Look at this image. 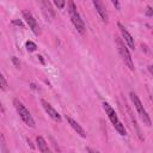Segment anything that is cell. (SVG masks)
Listing matches in <instances>:
<instances>
[{"label":"cell","mask_w":153,"mask_h":153,"mask_svg":"<svg viewBox=\"0 0 153 153\" xmlns=\"http://www.w3.org/2000/svg\"><path fill=\"white\" fill-rule=\"evenodd\" d=\"M117 26H118V29H120V32H121V36H122L123 41L128 44V47H129L130 49H135V42H134L133 36L128 32V30H127L121 23H117Z\"/></svg>","instance_id":"cell-7"},{"label":"cell","mask_w":153,"mask_h":153,"mask_svg":"<svg viewBox=\"0 0 153 153\" xmlns=\"http://www.w3.org/2000/svg\"><path fill=\"white\" fill-rule=\"evenodd\" d=\"M13 24H14V25H18V26H22V27L24 26L23 23H22V20H13Z\"/></svg>","instance_id":"cell-21"},{"label":"cell","mask_w":153,"mask_h":153,"mask_svg":"<svg viewBox=\"0 0 153 153\" xmlns=\"http://www.w3.org/2000/svg\"><path fill=\"white\" fill-rule=\"evenodd\" d=\"M111 2H112V5L115 6L116 10H120V2H118V0H111Z\"/></svg>","instance_id":"cell-20"},{"label":"cell","mask_w":153,"mask_h":153,"mask_svg":"<svg viewBox=\"0 0 153 153\" xmlns=\"http://www.w3.org/2000/svg\"><path fill=\"white\" fill-rule=\"evenodd\" d=\"M0 111H1V112H5V109H4V106H2L1 100H0Z\"/></svg>","instance_id":"cell-22"},{"label":"cell","mask_w":153,"mask_h":153,"mask_svg":"<svg viewBox=\"0 0 153 153\" xmlns=\"http://www.w3.org/2000/svg\"><path fill=\"white\" fill-rule=\"evenodd\" d=\"M67 121H68V123H69V126L76 131V134H79L81 137H86V133H85V130H84V128L75 121V120H73L72 117H69V116H67Z\"/></svg>","instance_id":"cell-9"},{"label":"cell","mask_w":153,"mask_h":153,"mask_svg":"<svg viewBox=\"0 0 153 153\" xmlns=\"http://www.w3.org/2000/svg\"><path fill=\"white\" fill-rule=\"evenodd\" d=\"M12 62H13V65H14L17 68H19V67H20V62H19V60H18L16 56H13V57H12Z\"/></svg>","instance_id":"cell-17"},{"label":"cell","mask_w":153,"mask_h":153,"mask_svg":"<svg viewBox=\"0 0 153 153\" xmlns=\"http://www.w3.org/2000/svg\"><path fill=\"white\" fill-rule=\"evenodd\" d=\"M13 104H14V108H16V110H17L19 117L22 118V121H23L27 127L35 128V127H36V124H35V120L32 118L30 111L25 108V105H24L19 99H17V98L13 100Z\"/></svg>","instance_id":"cell-3"},{"label":"cell","mask_w":153,"mask_h":153,"mask_svg":"<svg viewBox=\"0 0 153 153\" xmlns=\"http://www.w3.org/2000/svg\"><path fill=\"white\" fill-rule=\"evenodd\" d=\"M37 57H38V59H39V61H41V62H42V63H44V60H43V56H42V55H38V56H37Z\"/></svg>","instance_id":"cell-23"},{"label":"cell","mask_w":153,"mask_h":153,"mask_svg":"<svg viewBox=\"0 0 153 153\" xmlns=\"http://www.w3.org/2000/svg\"><path fill=\"white\" fill-rule=\"evenodd\" d=\"M25 47H26L27 51H35V50L37 49V45H36V43H33L32 41H27V42L25 43Z\"/></svg>","instance_id":"cell-14"},{"label":"cell","mask_w":153,"mask_h":153,"mask_svg":"<svg viewBox=\"0 0 153 153\" xmlns=\"http://www.w3.org/2000/svg\"><path fill=\"white\" fill-rule=\"evenodd\" d=\"M103 108H104V110H105V112H106V115H108L109 120L111 121V123H112V124H115V123L118 121V117H117V115H116L115 110L111 108V105H110L109 103H103Z\"/></svg>","instance_id":"cell-10"},{"label":"cell","mask_w":153,"mask_h":153,"mask_svg":"<svg viewBox=\"0 0 153 153\" xmlns=\"http://www.w3.org/2000/svg\"><path fill=\"white\" fill-rule=\"evenodd\" d=\"M7 81H6V79L4 78V75L0 73V88L1 90H4V91H6L7 90Z\"/></svg>","instance_id":"cell-15"},{"label":"cell","mask_w":153,"mask_h":153,"mask_svg":"<svg viewBox=\"0 0 153 153\" xmlns=\"http://www.w3.org/2000/svg\"><path fill=\"white\" fill-rule=\"evenodd\" d=\"M114 127H115V129H116V131L120 134V135H122V136H124L126 134H127V131H126V129H124V126L120 122V121H117L115 124H114Z\"/></svg>","instance_id":"cell-13"},{"label":"cell","mask_w":153,"mask_h":153,"mask_svg":"<svg viewBox=\"0 0 153 153\" xmlns=\"http://www.w3.org/2000/svg\"><path fill=\"white\" fill-rule=\"evenodd\" d=\"M42 8H43V12H44V14L49 18V17H54V11H53V8H51V6H50V4L47 1V0H42Z\"/></svg>","instance_id":"cell-12"},{"label":"cell","mask_w":153,"mask_h":153,"mask_svg":"<svg viewBox=\"0 0 153 153\" xmlns=\"http://www.w3.org/2000/svg\"><path fill=\"white\" fill-rule=\"evenodd\" d=\"M68 14H69L71 22H72V24L74 25V27L76 29V31H78L80 35H84V33L86 32L85 23H84V20L81 19V16H80V13L78 12L76 6H75V4L73 2V0H68Z\"/></svg>","instance_id":"cell-1"},{"label":"cell","mask_w":153,"mask_h":153,"mask_svg":"<svg viewBox=\"0 0 153 153\" xmlns=\"http://www.w3.org/2000/svg\"><path fill=\"white\" fill-rule=\"evenodd\" d=\"M41 104H42V106H43V109L45 110V112L54 120V121H56V122H61V115L47 102V100H44V99H42L41 100Z\"/></svg>","instance_id":"cell-8"},{"label":"cell","mask_w":153,"mask_h":153,"mask_svg":"<svg viewBox=\"0 0 153 153\" xmlns=\"http://www.w3.org/2000/svg\"><path fill=\"white\" fill-rule=\"evenodd\" d=\"M152 14H153V10H152V7H151V6H148V7H147V10H146V16L152 17Z\"/></svg>","instance_id":"cell-19"},{"label":"cell","mask_w":153,"mask_h":153,"mask_svg":"<svg viewBox=\"0 0 153 153\" xmlns=\"http://www.w3.org/2000/svg\"><path fill=\"white\" fill-rule=\"evenodd\" d=\"M0 140H1V145H2V151L4 152H7V148H6V143H5V140H4V136L0 134Z\"/></svg>","instance_id":"cell-18"},{"label":"cell","mask_w":153,"mask_h":153,"mask_svg":"<svg viewBox=\"0 0 153 153\" xmlns=\"http://www.w3.org/2000/svg\"><path fill=\"white\" fill-rule=\"evenodd\" d=\"M53 2L55 4V6L59 8V10H62L66 5V0H53Z\"/></svg>","instance_id":"cell-16"},{"label":"cell","mask_w":153,"mask_h":153,"mask_svg":"<svg viewBox=\"0 0 153 153\" xmlns=\"http://www.w3.org/2000/svg\"><path fill=\"white\" fill-rule=\"evenodd\" d=\"M36 143H37V147L38 149L42 152V153H49V147H48V143L47 141L42 137V136H36Z\"/></svg>","instance_id":"cell-11"},{"label":"cell","mask_w":153,"mask_h":153,"mask_svg":"<svg viewBox=\"0 0 153 153\" xmlns=\"http://www.w3.org/2000/svg\"><path fill=\"white\" fill-rule=\"evenodd\" d=\"M130 99H131V102H133V104H134V106H135V109H136L139 116L141 117L142 122H143L146 126L149 127V126H151V118H149V115H148L147 111L145 110V108H143L141 100L139 99L137 94L134 93V92H130Z\"/></svg>","instance_id":"cell-4"},{"label":"cell","mask_w":153,"mask_h":153,"mask_svg":"<svg viewBox=\"0 0 153 153\" xmlns=\"http://www.w3.org/2000/svg\"><path fill=\"white\" fill-rule=\"evenodd\" d=\"M115 42H116V45H117V49H118V53H120V55H121L122 61L124 62V65H126L130 71H134L135 67H134V63H133V59H131V56H130V53H129L127 45L124 44V41H123L121 37L116 36V37H115Z\"/></svg>","instance_id":"cell-2"},{"label":"cell","mask_w":153,"mask_h":153,"mask_svg":"<svg viewBox=\"0 0 153 153\" xmlns=\"http://www.w3.org/2000/svg\"><path fill=\"white\" fill-rule=\"evenodd\" d=\"M92 1H93V5H94V8H96L97 13L102 18V20L106 24L108 20H109V14H108V11H106V7H105L103 0H92Z\"/></svg>","instance_id":"cell-6"},{"label":"cell","mask_w":153,"mask_h":153,"mask_svg":"<svg viewBox=\"0 0 153 153\" xmlns=\"http://www.w3.org/2000/svg\"><path fill=\"white\" fill-rule=\"evenodd\" d=\"M148 71H149V73H151V74L153 73V71H152V66H148Z\"/></svg>","instance_id":"cell-24"},{"label":"cell","mask_w":153,"mask_h":153,"mask_svg":"<svg viewBox=\"0 0 153 153\" xmlns=\"http://www.w3.org/2000/svg\"><path fill=\"white\" fill-rule=\"evenodd\" d=\"M23 17H24V19H25V22L27 23V25H29V27L31 29V31L35 33V35H39L41 33V29H39V26H38V23H37V20L35 19V17L31 14V12H29V11H23Z\"/></svg>","instance_id":"cell-5"}]
</instances>
